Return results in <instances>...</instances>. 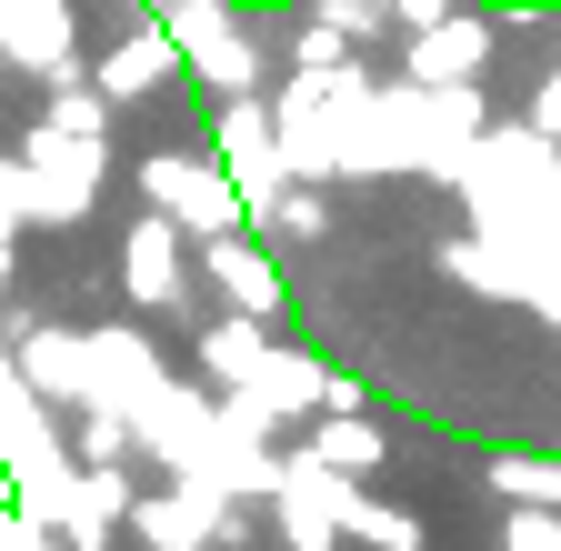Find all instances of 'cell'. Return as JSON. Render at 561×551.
I'll return each mask as SVG.
<instances>
[{
  "label": "cell",
  "mask_w": 561,
  "mask_h": 551,
  "mask_svg": "<svg viewBox=\"0 0 561 551\" xmlns=\"http://www.w3.org/2000/svg\"><path fill=\"white\" fill-rule=\"evenodd\" d=\"M151 11L171 21V41H181V60H191V81H201L210 101L261 91V41H251V21H241V0H151Z\"/></svg>",
  "instance_id": "6da1fadb"
},
{
  "label": "cell",
  "mask_w": 561,
  "mask_h": 551,
  "mask_svg": "<svg viewBox=\"0 0 561 551\" xmlns=\"http://www.w3.org/2000/svg\"><path fill=\"white\" fill-rule=\"evenodd\" d=\"M341 60H362V41H351L321 0H311V11L291 21V71H341Z\"/></svg>",
  "instance_id": "d6986e66"
},
{
  "label": "cell",
  "mask_w": 561,
  "mask_h": 551,
  "mask_svg": "<svg viewBox=\"0 0 561 551\" xmlns=\"http://www.w3.org/2000/svg\"><path fill=\"white\" fill-rule=\"evenodd\" d=\"M301 441H311V451H321L331 471H351V481H362V471H381V461H391V432L371 422V411H321V422H311Z\"/></svg>",
  "instance_id": "9a60e30c"
},
{
  "label": "cell",
  "mask_w": 561,
  "mask_h": 551,
  "mask_svg": "<svg viewBox=\"0 0 561 551\" xmlns=\"http://www.w3.org/2000/svg\"><path fill=\"white\" fill-rule=\"evenodd\" d=\"M491 60H502V11H451V21H432V31H411L401 81L451 91V81H491Z\"/></svg>",
  "instance_id": "8992f818"
},
{
  "label": "cell",
  "mask_w": 561,
  "mask_h": 551,
  "mask_svg": "<svg viewBox=\"0 0 561 551\" xmlns=\"http://www.w3.org/2000/svg\"><path fill=\"white\" fill-rule=\"evenodd\" d=\"M210 161H221L231 181H241V200H251V231H261V211L280 191H291V151H280V120H271V101L261 91H241V101H210Z\"/></svg>",
  "instance_id": "3957f363"
},
{
  "label": "cell",
  "mask_w": 561,
  "mask_h": 551,
  "mask_svg": "<svg viewBox=\"0 0 561 551\" xmlns=\"http://www.w3.org/2000/svg\"><path fill=\"white\" fill-rule=\"evenodd\" d=\"M241 391H261L280 422H311V411H321V391H331V361L291 352V341H271V352H261V371H251Z\"/></svg>",
  "instance_id": "5bb4252c"
},
{
  "label": "cell",
  "mask_w": 561,
  "mask_h": 551,
  "mask_svg": "<svg viewBox=\"0 0 561 551\" xmlns=\"http://www.w3.org/2000/svg\"><path fill=\"white\" fill-rule=\"evenodd\" d=\"M21 231H31V221L11 211V200H0V282H11V241H21Z\"/></svg>",
  "instance_id": "d4e9b609"
},
{
  "label": "cell",
  "mask_w": 561,
  "mask_h": 551,
  "mask_svg": "<svg viewBox=\"0 0 561 551\" xmlns=\"http://www.w3.org/2000/svg\"><path fill=\"white\" fill-rule=\"evenodd\" d=\"M261 352H271V321H251V311H221V321L191 331V361H201L210 391H241V381L261 371Z\"/></svg>",
  "instance_id": "4fadbf2b"
},
{
  "label": "cell",
  "mask_w": 561,
  "mask_h": 551,
  "mask_svg": "<svg viewBox=\"0 0 561 551\" xmlns=\"http://www.w3.org/2000/svg\"><path fill=\"white\" fill-rule=\"evenodd\" d=\"M0 60L31 71L41 91L81 81L91 60H81V31H70V0H0Z\"/></svg>",
  "instance_id": "ba28073f"
},
{
  "label": "cell",
  "mask_w": 561,
  "mask_h": 551,
  "mask_svg": "<svg viewBox=\"0 0 561 551\" xmlns=\"http://www.w3.org/2000/svg\"><path fill=\"white\" fill-rule=\"evenodd\" d=\"M130 502H140L130 461H81V481H70V502H60V551H111L130 531Z\"/></svg>",
  "instance_id": "8fae6325"
},
{
  "label": "cell",
  "mask_w": 561,
  "mask_h": 551,
  "mask_svg": "<svg viewBox=\"0 0 561 551\" xmlns=\"http://www.w3.org/2000/svg\"><path fill=\"white\" fill-rule=\"evenodd\" d=\"M341 541H371V551H421L432 531H421L401 502H371L362 481H351V492H341Z\"/></svg>",
  "instance_id": "2e32d148"
},
{
  "label": "cell",
  "mask_w": 561,
  "mask_h": 551,
  "mask_svg": "<svg viewBox=\"0 0 561 551\" xmlns=\"http://www.w3.org/2000/svg\"><path fill=\"white\" fill-rule=\"evenodd\" d=\"M130 531H140V551H210V541H241V512H231V492L221 481H191V471H161V492H140L130 502Z\"/></svg>",
  "instance_id": "277c9868"
},
{
  "label": "cell",
  "mask_w": 561,
  "mask_h": 551,
  "mask_svg": "<svg viewBox=\"0 0 561 551\" xmlns=\"http://www.w3.org/2000/svg\"><path fill=\"white\" fill-rule=\"evenodd\" d=\"M491 492H502V502H551V512H561V451H491Z\"/></svg>",
  "instance_id": "ac0fdd59"
},
{
  "label": "cell",
  "mask_w": 561,
  "mask_h": 551,
  "mask_svg": "<svg viewBox=\"0 0 561 551\" xmlns=\"http://www.w3.org/2000/svg\"><path fill=\"white\" fill-rule=\"evenodd\" d=\"M11 361L31 371V391L60 411V401H91V331H21Z\"/></svg>",
  "instance_id": "7c38bea8"
},
{
  "label": "cell",
  "mask_w": 561,
  "mask_h": 551,
  "mask_svg": "<svg viewBox=\"0 0 561 551\" xmlns=\"http://www.w3.org/2000/svg\"><path fill=\"white\" fill-rule=\"evenodd\" d=\"M321 411H371V391H362V381H351V371H331V391H321ZM321 411H311V422H321Z\"/></svg>",
  "instance_id": "cb8c5ba5"
},
{
  "label": "cell",
  "mask_w": 561,
  "mask_h": 551,
  "mask_svg": "<svg viewBox=\"0 0 561 551\" xmlns=\"http://www.w3.org/2000/svg\"><path fill=\"white\" fill-rule=\"evenodd\" d=\"M531 130H551V141H561V60L541 71V91H531Z\"/></svg>",
  "instance_id": "7402d4cb"
},
{
  "label": "cell",
  "mask_w": 561,
  "mask_h": 551,
  "mask_svg": "<svg viewBox=\"0 0 561 551\" xmlns=\"http://www.w3.org/2000/svg\"><path fill=\"white\" fill-rule=\"evenodd\" d=\"M140 200L151 211H171L191 241H221V231H251V200H241V181L210 161V151H151L140 161Z\"/></svg>",
  "instance_id": "7a4b0ae2"
},
{
  "label": "cell",
  "mask_w": 561,
  "mask_h": 551,
  "mask_svg": "<svg viewBox=\"0 0 561 551\" xmlns=\"http://www.w3.org/2000/svg\"><path fill=\"white\" fill-rule=\"evenodd\" d=\"M321 231H331V200H321L311 181H291V191L261 211V241H321Z\"/></svg>",
  "instance_id": "ffe728a7"
},
{
  "label": "cell",
  "mask_w": 561,
  "mask_h": 551,
  "mask_svg": "<svg viewBox=\"0 0 561 551\" xmlns=\"http://www.w3.org/2000/svg\"><path fill=\"white\" fill-rule=\"evenodd\" d=\"M341 492H351V471H331L311 441L301 451H280V492H271V531L291 541V551H341Z\"/></svg>",
  "instance_id": "5b68a950"
},
{
  "label": "cell",
  "mask_w": 561,
  "mask_h": 551,
  "mask_svg": "<svg viewBox=\"0 0 561 551\" xmlns=\"http://www.w3.org/2000/svg\"><path fill=\"white\" fill-rule=\"evenodd\" d=\"M201 241L171 221V211H151V200H140V221H130V241H121V291L140 301V311H181V291H191V261Z\"/></svg>",
  "instance_id": "52a82bcc"
},
{
  "label": "cell",
  "mask_w": 561,
  "mask_h": 551,
  "mask_svg": "<svg viewBox=\"0 0 561 551\" xmlns=\"http://www.w3.org/2000/svg\"><path fill=\"white\" fill-rule=\"evenodd\" d=\"M491 11H502V21H522V11H551V0H491Z\"/></svg>",
  "instance_id": "484cf974"
},
{
  "label": "cell",
  "mask_w": 561,
  "mask_h": 551,
  "mask_svg": "<svg viewBox=\"0 0 561 551\" xmlns=\"http://www.w3.org/2000/svg\"><path fill=\"white\" fill-rule=\"evenodd\" d=\"M140 451V432H130V411L121 401H70V461H130Z\"/></svg>",
  "instance_id": "e0dca14e"
},
{
  "label": "cell",
  "mask_w": 561,
  "mask_h": 551,
  "mask_svg": "<svg viewBox=\"0 0 561 551\" xmlns=\"http://www.w3.org/2000/svg\"><path fill=\"white\" fill-rule=\"evenodd\" d=\"M502 551H561V512L551 502H512L502 512Z\"/></svg>",
  "instance_id": "44dd1931"
},
{
  "label": "cell",
  "mask_w": 561,
  "mask_h": 551,
  "mask_svg": "<svg viewBox=\"0 0 561 551\" xmlns=\"http://www.w3.org/2000/svg\"><path fill=\"white\" fill-rule=\"evenodd\" d=\"M91 81L130 111V101H151V91H171V81H191V60H181V41H171V21L161 11H140L101 60H91Z\"/></svg>",
  "instance_id": "9c48e42d"
},
{
  "label": "cell",
  "mask_w": 561,
  "mask_h": 551,
  "mask_svg": "<svg viewBox=\"0 0 561 551\" xmlns=\"http://www.w3.org/2000/svg\"><path fill=\"white\" fill-rule=\"evenodd\" d=\"M451 11H461V0H391V21H401V41H411V31H432V21H451Z\"/></svg>",
  "instance_id": "603a6c76"
},
{
  "label": "cell",
  "mask_w": 561,
  "mask_h": 551,
  "mask_svg": "<svg viewBox=\"0 0 561 551\" xmlns=\"http://www.w3.org/2000/svg\"><path fill=\"white\" fill-rule=\"evenodd\" d=\"M201 282L221 291V311H251V321H280V301H291V282H280V261L261 231H221L201 241Z\"/></svg>",
  "instance_id": "30bf717a"
}]
</instances>
